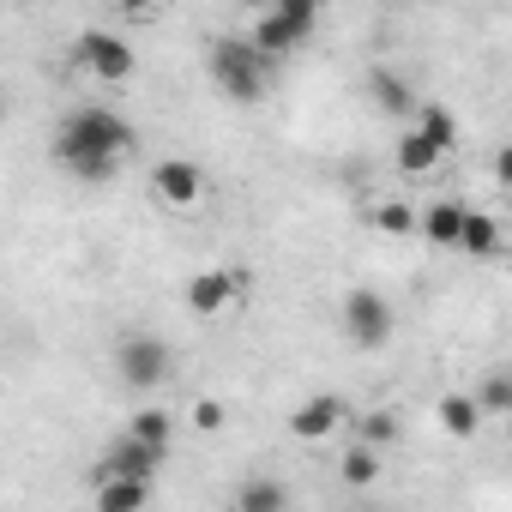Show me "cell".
<instances>
[{
    "label": "cell",
    "instance_id": "52a82bcc",
    "mask_svg": "<svg viewBox=\"0 0 512 512\" xmlns=\"http://www.w3.org/2000/svg\"><path fill=\"white\" fill-rule=\"evenodd\" d=\"M151 199H157L163 211H193V205L205 199V169H199L193 157H163V163L151 169Z\"/></svg>",
    "mask_w": 512,
    "mask_h": 512
},
{
    "label": "cell",
    "instance_id": "484cf974",
    "mask_svg": "<svg viewBox=\"0 0 512 512\" xmlns=\"http://www.w3.org/2000/svg\"><path fill=\"white\" fill-rule=\"evenodd\" d=\"M506 380H512V368H506Z\"/></svg>",
    "mask_w": 512,
    "mask_h": 512
},
{
    "label": "cell",
    "instance_id": "44dd1931",
    "mask_svg": "<svg viewBox=\"0 0 512 512\" xmlns=\"http://www.w3.org/2000/svg\"><path fill=\"white\" fill-rule=\"evenodd\" d=\"M458 253H482V260H488V253H500V223L488 217V211H470V223H464V247Z\"/></svg>",
    "mask_w": 512,
    "mask_h": 512
},
{
    "label": "cell",
    "instance_id": "8fae6325",
    "mask_svg": "<svg viewBox=\"0 0 512 512\" xmlns=\"http://www.w3.org/2000/svg\"><path fill=\"white\" fill-rule=\"evenodd\" d=\"M229 512H290V488L278 476H241L229 494Z\"/></svg>",
    "mask_w": 512,
    "mask_h": 512
},
{
    "label": "cell",
    "instance_id": "5bb4252c",
    "mask_svg": "<svg viewBox=\"0 0 512 512\" xmlns=\"http://www.w3.org/2000/svg\"><path fill=\"white\" fill-rule=\"evenodd\" d=\"M91 500H97V512H145L151 506V482H97Z\"/></svg>",
    "mask_w": 512,
    "mask_h": 512
},
{
    "label": "cell",
    "instance_id": "d6986e66",
    "mask_svg": "<svg viewBox=\"0 0 512 512\" xmlns=\"http://www.w3.org/2000/svg\"><path fill=\"white\" fill-rule=\"evenodd\" d=\"M392 157H398V169H404V175H428V169H434V163H440L446 151H440V145H428V139H422V133L410 127V133L398 139V151H392Z\"/></svg>",
    "mask_w": 512,
    "mask_h": 512
},
{
    "label": "cell",
    "instance_id": "4fadbf2b",
    "mask_svg": "<svg viewBox=\"0 0 512 512\" xmlns=\"http://www.w3.org/2000/svg\"><path fill=\"white\" fill-rule=\"evenodd\" d=\"M464 223H470V211H464L458 199H434V205L422 211V235H428L434 247H464Z\"/></svg>",
    "mask_w": 512,
    "mask_h": 512
},
{
    "label": "cell",
    "instance_id": "d4e9b609",
    "mask_svg": "<svg viewBox=\"0 0 512 512\" xmlns=\"http://www.w3.org/2000/svg\"><path fill=\"white\" fill-rule=\"evenodd\" d=\"M494 181L512 193V139H506V145H494Z\"/></svg>",
    "mask_w": 512,
    "mask_h": 512
},
{
    "label": "cell",
    "instance_id": "9c48e42d",
    "mask_svg": "<svg viewBox=\"0 0 512 512\" xmlns=\"http://www.w3.org/2000/svg\"><path fill=\"white\" fill-rule=\"evenodd\" d=\"M247 272L241 266H229V272H193L187 278V290H181V302H187V314H199V320H211V314H223L229 302H241L247 296Z\"/></svg>",
    "mask_w": 512,
    "mask_h": 512
},
{
    "label": "cell",
    "instance_id": "30bf717a",
    "mask_svg": "<svg viewBox=\"0 0 512 512\" xmlns=\"http://www.w3.org/2000/svg\"><path fill=\"white\" fill-rule=\"evenodd\" d=\"M344 422H350V410H344V398H338V392H314L308 404H296V410H290V434H296L302 446L332 440Z\"/></svg>",
    "mask_w": 512,
    "mask_h": 512
},
{
    "label": "cell",
    "instance_id": "8992f818",
    "mask_svg": "<svg viewBox=\"0 0 512 512\" xmlns=\"http://www.w3.org/2000/svg\"><path fill=\"white\" fill-rule=\"evenodd\" d=\"M344 338L356 350H386L392 344V302L380 290H350L344 296Z\"/></svg>",
    "mask_w": 512,
    "mask_h": 512
},
{
    "label": "cell",
    "instance_id": "7402d4cb",
    "mask_svg": "<svg viewBox=\"0 0 512 512\" xmlns=\"http://www.w3.org/2000/svg\"><path fill=\"white\" fill-rule=\"evenodd\" d=\"M476 404H482V416H512V380L506 374H482Z\"/></svg>",
    "mask_w": 512,
    "mask_h": 512
},
{
    "label": "cell",
    "instance_id": "ba28073f",
    "mask_svg": "<svg viewBox=\"0 0 512 512\" xmlns=\"http://www.w3.org/2000/svg\"><path fill=\"white\" fill-rule=\"evenodd\" d=\"M157 464H163V452H151L145 440L121 434V440L91 464V488H97V482H157Z\"/></svg>",
    "mask_w": 512,
    "mask_h": 512
},
{
    "label": "cell",
    "instance_id": "ffe728a7",
    "mask_svg": "<svg viewBox=\"0 0 512 512\" xmlns=\"http://www.w3.org/2000/svg\"><path fill=\"white\" fill-rule=\"evenodd\" d=\"M127 434H133V440H145L151 452H169V434H175V416H169V410H139V416L127 422Z\"/></svg>",
    "mask_w": 512,
    "mask_h": 512
},
{
    "label": "cell",
    "instance_id": "cb8c5ba5",
    "mask_svg": "<svg viewBox=\"0 0 512 512\" xmlns=\"http://www.w3.org/2000/svg\"><path fill=\"white\" fill-rule=\"evenodd\" d=\"M223 422H229V410L217 398H199L193 404V434H223Z\"/></svg>",
    "mask_w": 512,
    "mask_h": 512
},
{
    "label": "cell",
    "instance_id": "5b68a950",
    "mask_svg": "<svg viewBox=\"0 0 512 512\" xmlns=\"http://www.w3.org/2000/svg\"><path fill=\"white\" fill-rule=\"evenodd\" d=\"M73 61H79V73H91L97 85H127L133 67H139L133 43L115 37V31H85V37L73 43Z\"/></svg>",
    "mask_w": 512,
    "mask_h": 512
},
{
    "label": "cell",
    "instance_id": "7c38bea8",
    "mask_svg": "<svg viewBox=\"0 0 512 512\" xmlns=\"http://www.w3.org/2000/svg\"><path fill=\"white\" fill-rule=\"evenodd\" d=\"M434 416H440V434H452V440H476V434H482V404H476V392H446V398L434 404Z\"/></svg>",
    "mask_w": 512,
    "mask_h": 512
},
{
    "label": "cell",
    "instance_id": "7a4b0ae2",
    "mask_svg": "<svg viewBox=\"0 0 512 512\" xmlns=\"http://www.w3.org/2000/svg\"><path fill=\"white\" fill-rule=\"evenodd\" d=\"M205 67H211V85L229 97V103H260L272 91V55L253 49V37H211L205 43Z\"/></svg>",
    "mask_w": 512,
    "mask_h": 512
},
{
    "label": "cell",
    "instance_id": "e0dca14e",
    "mask_svg": "<svg viewBox=\"0 0 512 512\" xmlns=\"http://www.w3.org/2000/svg\"><path fill=\"white\" fill-rule=\"evenodd\" d=\"M380 470H386V464H380V452H374V446H350V452L338 458V482H350V488H374V482H380Z\"/></svg>",
    "mask_w": 512,
    "mask_h": 512
},
{
    "label": "cell",
    "instance_id": "3957f363",
    "mask_svg": "<svg viewBox=\"0 0 512 512\" xmlns=\"http://www.w3.org/2000/svg\"><path fill=\"white\" fill-rule=\"evenodd\" d=\"M314 25H320V7L314 0H278V7H266L260 19H253V49L260 55H272V61H284L290 49H302L308 37H314Z\"/></svg>",
    "mask_w": 512,
    "mask_h": 512
},
{
    "label": "cell",
    "instance_id": "ac0fdd59",
    "mask_svg": "<svg viewBox=\"0 0 512 512\" xmlns=\"http://www.w3.org/2000/svg\"><path fill=\"white\" fill-rule=\"evenodd\" d=\"M416 133H422L428 145H440V151L458 145V121H452V109H440V103H422V109H416Z\"/></svg>",
    "mask_w": 512,
    "mask_h": 512
},
{
    "label": "cell",
    "instance_id": "6da1fadb",
    "mask_svg": "<svg viewBox=\"0 0 512 512\" xmlns=\"http://www.w3.org/2000/svg\"><path fill=\"white\" fill-rule=\"evenodd\" d=\"M127 151H133V121L115 115L109 103H85L55 127V163L73 169L79 181H109Z\"/></svg>",
    "mask_w": 512,
    "mask_h": 512
},
{
    "label": "cell",
    "instance_id": "9a60e30c",
    "mask_svg": "<svg viewBox=\"0 0 512 512\" xmlns=\"http://www.w3.org/2000/svg\"><path fill=\"white\" fill-rule=\"evenodd\" d=\"M368 91H374V109H386V115H416V109H422V103H416V91H410L398 73H386V67L368 79Z\"/></svg>",
    "mask_w": 512,
    "mask_h": 512
},
{
    "label": "cell",
    "instance_id": "277c9868",
    "mask_svg": "<svg viewBox=\"0 0 512 512\" xmlns=\"http://www.w3.org/2000/svg\"><path fill=\"white\" fill-rule=\"evenodd\" d=\"M169 368H175V350H169L163 338H151V332H127V338L115 344V374H121V386H133V392L163 386Z\"/></svg>",
    "mask_w": 512,
    "mask_h": 512
},
{
    "label": "cell",
    "instance_id": "2e32d148",
    "mask_svg": "<svg viewBox=\"0 0 512 512\" xmlns=\"http://www.w3.org/2000/svg\"><path fill=\"white\" fill-rule=\"evenodd\" d=\"M350 434H356V446L386 452V446H398V416H392V410H368V416L350 422Z\"/></svg>",
    "mask_w": 512,
    "mask_h": 512
},
{
    "label": "cell",
    "instance_id": "603a6c76",
    "mask_svg": "<svg viewBox=\"0 0 512 512\" xmlns=\"http://www.w3.org/2000/svg\"><path fill=\"white\" fill-rule=\"evenodd\" d=\"M374 223H380L386 235H410V229H422V217H416V211H410L404 199H386V205L374 211Z\"/></svg>",
    "mask_w": 512,
    "mask_h": 512
}]
</instances>
